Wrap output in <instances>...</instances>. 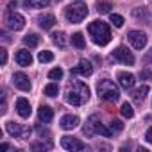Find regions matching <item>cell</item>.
Listing matches in <instances>:
<instances>
[{"label":"cell","instance_id":"cell-1","mask_svg":"<svg viewBox=\"0 0 152 152\" xmlns=\"http://www.w3.org/2000/svg\"><path fill=\"white\" fill-rule=\"evenodd\" d=\"M90 99V88L81 83V81H75L68 86L66 90V102L72 106H83L84 102H88Z\"/></svg>","mask_w":152,"mask_h":152},{"label":"cell","instance_id":"cell-2","mask_svg":"<svg viewBox=\"0 0 152 152\" xmlns=\"http://www.w3.org/2000/svg\"><path fill=\"white\" fill-rule=\"evenodd\" d=\"M88 32H90V36L93 38V41H95L97 45H100V47H104V45H107V43L111 41L109 25L104 23V22H93V23H90Z\"/></svg>","mask_w":152,"mask_h":152},{"label":"cell","instance_id":"cell-3","mask_svg":"<svg viewBox=\"0 0 152 152\" xmlns=\"http://www.w3.org/2000/svg\"><path fill=\"white\" fill-rule=\"evenodd\" d=\"M99 97L107 100V102H116L120 99V91L116 88V84L109 79H104L99 83Z\"/></svg>","mask_w":152,"mask_h":152},{"label":"cell","instance_id":"cell-4","mask_svg":"<svg viewBox=\"0 0 152 152\" xmlns=\"http://www.w3.org/2000/svg\"><path fill=\"white\" fill-rule=\"evenodd\" d=\"M64 16H66V20L72 22V23H79V22H83V20L88 16V7H86V4H83V2L73 4V6H68L66 11H64Z\"/></svg>","mask_w":152,"mask_h":152},{"label":"cell","instance_id":"cell-5","mask_svg":"<svg viewBox=\"0 0 152 152\" xmlns=\"http://www.w3.org/2000/svg\"><path fill=\"white\" fill-rule=\"evenodd\" d=\"M61 147L70 150V152H81V150H86V143H83L81 140L77 138H70V136H63L61 138Z\"/></svg>","mask_w":152,"mask_h":152},{"label":"cell","instance_id":"cell-6","mask_svg":"<svg viewBox=\"0 0 152 152\" xmlns=\"http://www.w3.org/2000/svg\"><path fill=\"white\" fill-rule=\"evenodd\" d=\"M90 129H88V134H91V132H97V134H102V136H106V138H109L111 136V129H107L104 124H100L99 122V116L97 115H93L91 118H90Z\"/></svg>","mask_w":152,"mask_h":152},{"label":"cell","instance_id":"cell-7","mask_svg":"<svg viewBox=\"0 0 152 152\" xmlns=\"http://www.w3.org/2000/svg\"><path fill=\"white\" fill-rule=\"evenodd\" d=\"M127 39H129V43H131L134 48H138V50H141V48L147 45V34L141 32V31H131V32L127 34Z\"/></svg>","mask_w":152,"mask_h":152},{"label":"cell","instance_id":"cell-8","mask_svg":"<svg viewBox=\"0 0 152 152\" xmlns=\"http://www.w3.org/2000/svg\"><path fill=\"white\" fill-rule=\"evenodd\" d=\"M113 57L124 64H134V56L129 52V48L125 47H118L116 50H113Z\"/></svg>","mask_w":152,"mask_h":152},{"label":"cell","instance_id":"cell-9","mask_svg":"<svg viewBox=\"0 0 152 152\" xmlns=\"http://www.w3.org/2000/svg\"><path fill=\"white\" fill-rule=\"evenodd\" d=\"M6 129L11 136H16V138H29V134H31L29 127H22L20 124H15V122H9L6 125Z\"/></svg>","mask_w":152,"mask_h":152},{"label":"cell","instance_id":"cell-10","mask_svg":"<svg viewBox=\"0 0 152 152\" xmlns=\"http://www.w3.org/2000/svg\"><path fill=\"white\" fill-rule=\"evenodd\" d=\"M6 22H7V27L13 29V31H22L23 25H25V18L22 15H18V13H9Z\"/></svg>","mask_w":152,"mask_h":152},{"label":"cell","instance_id":"cell-11","mask_svg":"<svg viewBox=\"0 0 152 152\" xmlns=\"http://www.w3.org/2000/svg\"><path fill=\"white\" fill-rule=\"evenodd\" d=\"M13 83H15V86L20 88L22 91H29V90H31V81H29L27 75L22 73V72H18V73L13 75Z\"/></svg>","mask_w":152,"mask_h":152},{"label":"cell","instance_id":"cell-12","mask_svg":"<svg viewBox=\"0 0 152 152\" xmlns=\"http://www.w3.org/2000/svg\"><path fill=\"white\" fill-rule=\"evenodd\" d=\"M73 73H79V75H84V77H90V75L93 73V66H91V63H90V61L81 59V61H79V64L73 68Z\"/></svg>","mask_w":152,"mask_h":152},{"label":"cell","instance_id":"cell-13","mask_svg":"<svg viewBox=\"0 0 152 152\" xmlns=\"http://www.w3.org/2000/svg\"><path fill=\"white\" fill-rule=\"evenodd\" d=\"M16 111H18V115H20L22 118H29L31 113H32L29 100H27V99H18V100H16Z\"/></svg>","mask_w":152,"mask_h":152},{"label":"cell","instance_id":"cell-14","mask_svg":"<svg viewBox=\"0 0 152 152\" xmlns=\"http://www.w3.org/2000/svg\"><path fill=\"white\" fill-rule=\"evenodd\" d=\"M77 125H79V118L73 116V115H64L61 118V127L64 131H72V129H75Z\"/></svg>","mask_w":152,"mask_h":152},{"label":"cell","instance_id":"cell-15","mask_svg":"<svg viewBox=\"0 0 152 152\" xmlns=\"http://www.w3.org/2000/svg\"><path fill=\"white\" fill-rule=\"evenodd\" d=\"M118 81H120V86L124 90H129V88L134 86V75H131L127 72H122V73H118Z\"/></svg>","mask_w":152,"mask_h":152},{"label":"cell","instance_id":"cell-16","mask_svg":"<svg viewBox=\"0 0 152 152\" xmlns=\"http://www.w3.org/2000/svg\"><path fill=\"white\" fill-rule=\"evenodd\" d=\"M38 23H39L41 29L48 31V29H52V25L56 23V16H54V15H39V16H38Z\"/></svg>","mask_w":152,"mask_h":152},{"label":"cell","instance_id":"cell-17","mask_svg":"<svg viewBox=\"0 0 152 152\" xmlns=\"http://www.w3.org/2000/svg\"><path fill=\"white\" fill-rule=\"evenodd\" d=\"M16 63H18L20 66H29V64L32 63L31 52H29V50H18V52H16Z\"/></svg>","mask_w":152,"mask_h":152},{"label":"cell","instance_id":"cell-18","mask_svg":"<svg viewBox=\"0 0 152 152\" xmlns=\"http://www.w3.org/2000/svg\"><path fill=\"white\" fill-rule=\"evenodd\" d=\"M38 116H39V120H41L43 124H48V122L54 118V111H52L48 106H41L39 111H38Z\"/></svg>","mask_w":152,"mask_h":152},{"label":"cell","instance_id":"cell-19","mask_svg":"<svg viewBox=\"0 0 152 152\" xmlns=\"http://www.w3.org/2000/svg\"><path fill=\"white\" fill-rule=\"evenodd\" d=\"M147 93H148V86H140V88L134 91V102H136V104H141V102L145 100Z\"/></svg>","mask_w":152,"mask_h":152},{"label":"cell","instance_id":"cell-20","mask_svg":"<svg viewBox=\"0 0 152 152\" xmlns=\"http://www.w3.org/2000/svg\"><path fill=\"white\" fill-rule=\"evenodd\" d=\"M52 39H54V43L57 45V47H66V34L64 32H54L52 34Z\"/></svg>","mask_w":152,"mask_h":152},{"label":"cell","instance_id":"cell-21","mask_svg":"<svg viewBox=\"0 0 152 152\" xmlns=\"http://www.w3.org/2000/svg\"><path fill=\"white\" fill-rule=\"evenodd\" d=\"M72 43H73V47H77V48H84L86 47V41H84V38H83L81 32H75L72 36Z\"/></svg>","mask_w":152,"mask_h":152},{"label":"cell","instance_id":"cell-22","mask_svg":"<svg viewBox=\"0 0 152 152\" xmlns=\"http://www.w3.org/2000/svg\"><path fill=\"white\" fill-rule=\"evenodd\" d=\"M23 43H25L27 47H38L39 36H38V34H27V36L23 38Z\"/></svg>","mask_w":152,"mask_h":152},{"label":"cell","instance_id":"cell-23","mask_svg":"<svg viewBox=\"0 0 152 152\" xmlns=\"http://www.w3.org/2000/svg\"><path fill=\"white\" fill-rule=\"evenodd\" d=\"M38 59H39V63H50V61H54V54L50 50H43L38 54Z\"/></svg>","mask_w":152,"mask_h":152},{"label":"cell","instance_id":"cell-24","mask_svg":"<svg viewBox=\"0 0 152 152\" xmlns=\"http://www.w3.org/2000/svg\"><path fill=\"white\" fill-rule=\"evenodd\" d=\"M50 0H25V4L29 7H47Z\"/></svg>","mask_w":152,"mask_h":152},{"label":"cell","instance_id":"cell-25","mask_svg":"<svg viewBox=\"0 0 152 152\" xmlns=\"http://www.w3.org/2000/svg\"><path fill=\"white\" fill-rule=\"evenodd\" d=\"M122 115H124L125 118H132V116H134V109H132V106H131L129 102H124V104H122Z\"/></svg>","mask_w":152,"mask_h":152},{"label":"cell","instance_id":"cell-26","mask_svg":"<svg viewBox=\"0 0 152 152\" xmlns=\"http://www.w3.org/2000/svg\"><path fill=\"white\" fill-rule=\"evenodd\" d=\"M57 93H59L57 84H54V83H52V84H47V86H45V95H47V97H56Z\"/></svg>","mask_w":152,"mask_h":152},{"label":"cell","instance_id":"cell-27","mask_svg":"<svg viewBox=\"0 0 152 152\" xmlns=\"http://www.w3.org/2000/svg\"><path fill=\"white\" fill-rule=\"evenodd\" d=\"M111 7H113V6H111V2H106V0H100V2L97 4V11H99V13H102V15H104V13H109V9H111Z\"/></svg>","mask_w":152,"mask_h":152},{"label":"cell","instance_id":"cell-28","mask_svg":"<svg viewBox=\"0 0 152 152\" xmlns=\"http://www.w3.org/2000/svg\"><path fill=\"white\" fill-rule=\"evenodd\" d=\"M109 20H111V23L116 25V27H122V25H124V18H122L120 15H115V13H113V15H109Z\"/></svg>","mask_w":152,"mask_h":152},{"label":"cell","instance_id":"cell-29","mask_svg":"<svg viewBox=\"0 0 152 152\" xmlns=\"http://www.w3.org/2000/svg\"><path fill=\"white\" fill-rule=\"evenodd\" d=\"M48 77H50V79H61V77H63V70H61V68L50 70V72H48Z\"/></svg>","mask_w":152,"mask_h":152},{"label":"cell","instance_id":"cell-30","mask_svg":"<svg viewBox=\"0 0 152 152\" xmlns=\"http://www.w3.org/2000/svg\"><path fill=\"white\" fill-rule=\"evenodd\" d=\"M52 148V143H34L32 145V150H48Z\"/></svg>","mask_w":152,"mask_h":152},{"label":"cell","instance_id":"cell-31","mask_svg":"<svg viewBox=\"0 0 152 152\" xmlns=\"http://www.w3.org/2000/svg\"><path fill=\"white\" fill-rule=\"evenodd\" d=\"M124 129V124L120 120H113L111 122V131H122Z\"/></svg>","mask_w":152,"mask_h":152},{"label":"cell","instance_id":"cell-32","mask_svg":"<svg viewBox=\"0 0 152 152\" xmlns=\"http://www.w3.org/2000/svg\"><path fill=\"white\" fill-rule=\"evenodd\" d=\"M0 63H2V64H6V63H7V52H6V48L0 50Z\"/></svg>","mask_w":152,"mask_h":152},{"label":"cell","instance_id":"cell-33","mask_svg":"<svg viewBox=\"0 0 152 152\" xmlns=\"http://www.w3.org/2000/svg\"><path fill=\"white\" fill-rule=\"evenodd\" d=\"M145 140H147L148 143H152V127L147 131V134H145Z\"/></svg>","mask_w":152,"mask_h":152},{"label":"cell","instance_id":"cell-34","mask_svg":"<svg viewBox=\"0 0 152 152\" xmlns=\"http://www.w3.org/2000/svg\"><path fill=\"white\" fill-rule=\"evenodd\" d=\"M7 148H9L7 143H2V145H0V150H7Z\"/></svg>","mask_w":152,"mask_h":152},{"label":"cell","instance_id":"cell-35","mask_svg":"<svg viewBox=\"0 0 152 152\" xmlns=\"http://www.w3.org/2000/svg\"><path fill=\"white\" fill-rule=\"evenodd\" d=\"M147 59H148V61H150V59H152V50H150V52H148V54H147Z\"/></svg>","mask_w":152,"mask_h":152},{"label":"cell","instance_id":"cell-36","mask_svg":"<svg viewBox=\"0 0 152 152\" xmlns=\"http://www.w3.org/2000/svg\"><path fill=\"white\" fill-rule=\"evenodd\" d=\"M57 2H59V0H57Z\"/></svg>","mask_w":152,"mask_h":152}]
</instances>
